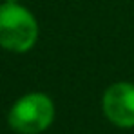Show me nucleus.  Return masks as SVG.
<instances>
[{"label": "nucleus", "instance_id": "obj_1", "mask_svg": "<svg viewBox=\"0 0 134 134\" xmlns=\"http://www.w3.org/2000/svg\"><path fill=\"white\" fill-rule=\"evenodd\" d=\"M40 27L38 20L20 2L0 4V47L24 54L31 51L38 42Z\"/></svg>", "mask_w": 134, "mask_h": 134}, {"label": "nucleus", "instance_id": "obj_3", "mask_svg": "<svg viewBox=\"0 0 134 134\" xmlns=\"http://www.w3.org/2000/svg\"><path fill=\"white\" fill-rule=\"evenodd\" d=\"M102 111L112 125L120 129L134 127V83L114 82L103 91Z\"/></svg>", "mask_w": 134, "mask_h": 134}, {"label": "nucleus", "instance_id": "obj_2", "mask_svg": "<svg viewBox=\"0 0 134 134\" xmlns=\"http://www.w3.org/2000/svg\"><path fill=\"white\" fill-rule=\"evenodd\" d=\"M56 116V107L51 96L33 91L20 96L7 112L9 127L18 134H40L51 127Z\"/></svg>", "mask_w": 134, "mask_h": 134}, {"label": "nucleus", "instance_id": "obj_4", "mask_svg": "<svg viewBox=\"0 0 134 134\" xmlns=\"http://www.w3.org/2000/svg\"><path fill=\"white\" fill-rule=\"evenodd\" d=\"M4 2H20V0H4Z\"/></svg>", "mask_w": 134, "mask_h": 134}]
</instances>
